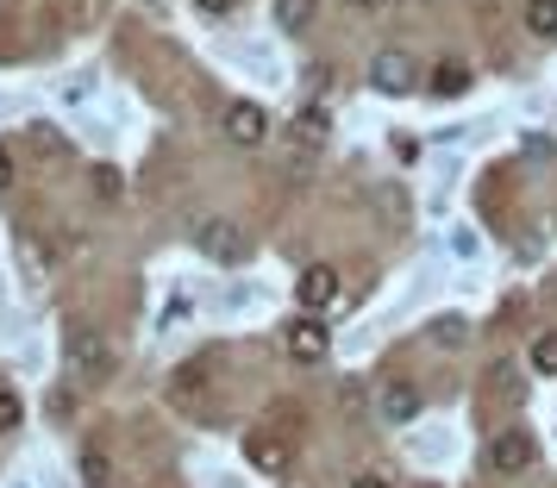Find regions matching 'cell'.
<instances>
[{
	"mask_svg": "<svg viewBox=\"0 0 557 488\" xmlns=\"http://www.w3.org/2000/svg\"><path fill=\"white\" fill-rule=\"evenodd\" d=\"M195 251H201L207 263H245V226L238 220H226V213H207L201 226H195Z\"/></svg>",
	"mask_w": 557,
	"mask_h": 488,
	"instance_id": "1",
	"label": "cell"
},
{
	"mask_svg": "<svg viewBox=\"0 0 557 488\" xmlns=\"http://www.w3.org/2000/svg\"><path fill=\"white\" fill-rule=\"evenodd\" d=\"M370 88H376V95H413V88H420V63L407 51H382L376 63H370Z\"/></svg>",
	"mask_w": 557,
	"mask_h": 488,
	"instance_id": "2",
	"label": "cell"
},
{
	"mask_svg": "<svg viewBox=\"0 0 557 488\" xmlns=\"http://www.w3.org/2000/svg\"><path fill=\"white\" fill-rule=\"evenodd\" d=\"M488 470H495V476H520V470H532V433L502 426V433L488 438Z\"/></svg>",
	"mask_w": 557,
	"mask_h": 488,
	"instance_id": "3",
	"label": "cell"
},
{
	"mask_svg": "<svg viewBox=\"0 0 557 488\" xmlns=\"http://www.w3.org/2000/svg\"><path fill=\"white\" fill-rule=\"evenodd\" d=\"M220 126H226L232 145H245V151H251V145H263V138H270V113H263L257 101H232Z\"/></svg>",
	"mask_w": 557,
	"mask_h": 488,
	"instance_id": "4",
	"label": "cell"
},
{
	"mask_svg": "<svg viewBox=\"0 0 557 488\" xmlns=\"http://www.w3.org/2000/svg\"><path fill=\"white\" fill-rule=\"evenodd\" d=\"M282 345H288V358H295V363H326L332 338H326V326H320V320H307V313H301V320L282 333Z\"/></svg>",
	"mask_w": 557,
	"mask_h": 488,
	"instance_id": "5",
	"label": "cell"
},
{
	"mask_svg": "<svg viewBox=\"0 0 557 488\" xmlns=\"http://www.w3.org/2000/svg\"><path fill=\"white\" fill-rule=\"evenodd\" d=\"M245 463L263 470V476H282V470H288V451H282L276 433H245Z\"/></svg>",
	"mask_w": 557,
	"mask_h": 488,
	"instance_id": "6",
	"label": "cell"
},
{
	"mask_svg": "<svg viewBox=\"0 0 557 488\" xmlns=\"http://www.w3.org/2000/svg\"><path fill=\"white\" fill-rule=\"evenodd\" d=\"M376 413L388 420V426H407V420L420 413V388L407 383V376H401V383H388V388H382V401H376Z\"/></svg>",
	"mask_w": 557,
	"mask_h": 488,
	"instance_id": "7",
	"label": "cell"
},
{
	"mask_svg": "<svg viewBox=\"0 0 557 488\" xmlns=\"http://www.w3.org/2000/svg\"><path fill=\"white\" fill-rule=\"evenodd\" d=\"M301 301H307V308L338 301V270H332V263H307V270H301Z\"/></svg>",
	"mask_w": 557,
	"mask_h": 488,
	"instance_id": "8",
	"label": "cell"
},
{
	"mask_svg": "<svg viewBox=\"0 0 557 488\" xmlns=\"http://www.w3.org/2000/svg\"><path fill=\"white\" fill-rule=\"evenodd\" d=\"M426 88L438 95V101H457V95L470 88V70H463V63H438V70L426 76Z\"/></svg>",
	"mask_w": 557,
	"mask_h": 488,
	"instance_id": "9",
	"label": "cell"
},
{
	"mask_svg": "<svg viewBox=\"0 0 557 488\" xmlns=\"http://www.w3.org/2000/svg\"><path fill=\"white\" fill-rule=\"evenodd\" d=\"M76 370L82 376H107L113 370V351H107L101 338H76Z\"/></svg>",
	"mask_w": 557,
	"mask_h": 488,
	"instance_id": "10",
	"label": "cell"
},
{
	"mask_svg": "<svg viewBox=\"0 0 557 488\" xmlns=\"http://www.w3.org/2000/svg\"><path fill=\"white\" fill-rule=\"evenodd\" d=\"M313 13H320V0H276V20L288 32H307L313 26Z\"/></svg>",
	"mask_w": 557,
	"mask_h": 488,
	"instance_id": "11",
	"label": "cell"
},
{
	"mask_svg": "<svg viewBox=\"0 0 557 488\" xmlns=\"http://www.w3.org/2000/svg\"><path fill=\"white\" fill-rule=\"evenodd\" d=\"M527 26L532 38H557V0H527Z\"/></svg>",
	"mask_w": 557,
	"mask_h": 488,
	"instance_id": "12",
	"label": "cell"
},
{
	"mask_svg": "<svg viewBox=\"0 0 557 488\" xmlns=\"http://www.w3.org/2000/svg\"><path fill=\"white\" fill-rule=\"evenodd\" d=\"M527 363L539 370V376H557V333H539V338H532Z\"/></svg>",
	"mask_w": 557,
	"mask_h": 488,
	"instance_id": "13",
	"label": "cell"
},
{
	"mask_svg": "<svg viewBox=\"0 0 557 488\" xmlns=\"http://www.w3.org/2000/svg\"><path fill=\"white\" fill-rule=\"evenodd\" d=\"M20 420H26V401L13 388H0V433H20Z\"/></svg>",
	"mask_w": 557,
	"mask_h": 488,
	"instance_id": "14",
	"label": "cell"
},
{
	"mask_svg": "<svg viewBox=\"0 0 557 488\" xmlns=\"http://www.w3.org/2000/svg\"><path fill=\"white\" fill-rule=\"evenodd\" d=\"M107 476H113L107 458H101V451H88V458H82V488H107Z\"/></svg>",
	"mask_w": 557,
	"mask_h": 488,
	"instance_id": "15",
	"label": "cell"
},
{
	"mask_svg": "<svg viewBox=\"0 0 557 488\" xmlns=\"http://www.w3.org/2000/svg\"><path fill=\"white\" fill-rule=\"evenodd\" d=\"M301 138H307V145H320V138H326V107H307V113H301Z\"/></svg>",
	"mask_w": 557,
	"mask_h": 488,
	"instance_id": "16",
	"label": "cell"
},
{
	"mask_svg": "<svg viewBox=\"0 0 557 488\" xmlns=\"http://www.w3.org/2000/svg\"><path fill=\"white\" fill-rule=\"evenodd\" d=\"M463 333H470L463 320H432V338H438V345H463Z\"/></svg>",
	"mask_w": 557,
	"mask_h": 488,
	"instance_id": "17",
	"label": "cell"
},
{
	"mask_svg": "<svg viewBox=\"0 0 557 488\" xmlns=\"http://www.w3.org/2000/svg\"><path fill=\"white\" fill-rule=\"evenodd\" d=\"M95 195H107V201H113V195H120V176H113V170H107V163H95Z\"/></svg>",
	"mask_w": 557,
	"mask_h": 488,
	"instance_id": "18",
	"label": "cell"
},
{
	"mask_svg": "<svg viewBox=\"0 0 557 488\" xmlns=\"http://www.w3.org/2000/svg\"><path fill=\"white\" fill-rule=\"evenodd\" d=\"M7 188H13V157L0 151V195H7Z\"/></svg>",
	"mask_w": 557,
	"mask_h": 488,
	"instance_id": "19",
	"label": "cell"
},
{
	"mask_svg": "<svg viewBox=\"0 0 557 488\" xmlns=\"http://www.w3.org/2000/svg\"><path fill=\"white\" fill-rule=\"evenodd\" d=\"M195 7H201V13H226L232 0H195Z\"/></svg>",
	"mask_w": 557,
	"mask_h": 488,
	"instance_id": "20",
	"label": "cell"
},
{
	"mask_svg": "<svg viewBox=\"0 0 557 488\" xmlns=\"http://www.w3.org/2000/svg\"><path fill=\"white\" fill-rule=\"evenodd\" d=\"M351 488H388L382 476H351Z\"/></svg>",
	"mask_w": 557,
	"mask_h": 488,
	"instance_id": "21",
	"label": "cell"
},
{
	"mask_svg": "<svg viewBox=\"0 0 557 488\" xmlns=\"http://www.w3.org/2000/svg\"><path fill=\"white\" fill-rule=\"evenodd\" d=\"M345 7H357V13H376L382 0H345Z\"/></svg>",
	"mask_w": 557,
	"mask_h": 488,
	"instance_id": "22",
	"label": "cell"
}]
</instances>
